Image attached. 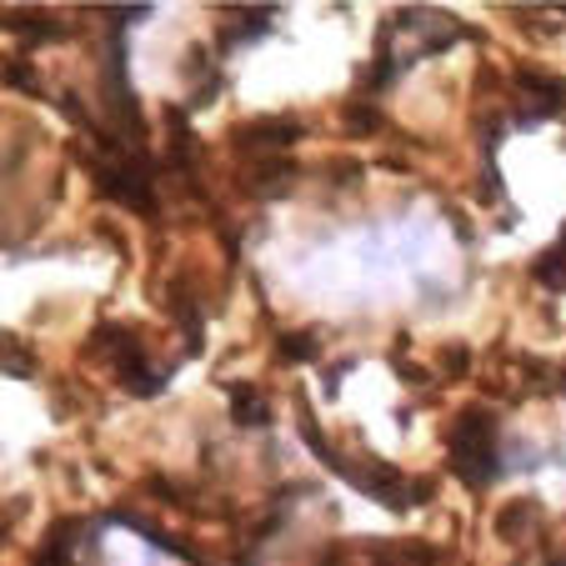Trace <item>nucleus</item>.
<instances>
[{"label": "nucleus", "mask_w": 566, "mask_h": 566, "mask_svg": "<svg viewBox=\"0 0 566 566\" xmlns=\"http://www.w3.org/2000/svg\"><path fill=\"white\" fill-rule=\"evenodd\" d=\"M296 136H301L296 120H256V126H241L247 146H286V140H296Z\"/></svg>", "instance_id": "nucleus-5"}, {"label": "nucleus", "mask_w": 566, "mask_h": 566, "mask_svg": "<svg viewBox=\"0 0 566 566\" xmlns=\"http://www.w3.org/2000/svg\"><path fill=\"white\" fill-rule=\"evenodd\" d=\"M522 106H516V126H542L566 106V86L552 75H522Z\"/></svg>", "instance_id": "nucleus-3"}, {"label": "nucleus", "mask_w": 566, "mask_h": 566, "mask_svg": "<svg viewBox=\"0 0 566 566\" xmlns=\"http://www.w3.org/2000/svg\"><path fill=\"white\" fill-rule=\"evenodd\" d=\"M447 447H451V471L467 481L471 492L492 486V481L506 471L502 447H496V421H492V411L467 407L457 421H451V441H447Z\"/></svg>", "instance_id": "nucleus-2"}, {"label": "nucleus", "mask_w": 566, "mask_h": 566, "mask_svg": "<svg viewBox=\"0 0 566 566\" xmlns=\"http://www.w3.org/2000/svg\"><path fill=\"white\" fill-rule=\"evenodd\" d=\"M301 437L311 441V451H316L326 467L336 471L342 481H352L361 496H371V502H381L386 512H411V506H421V502H431V486L427 481H411V476H401L396 467H386V461H346L342 451L332 447V441H321V431H316V417L311 411H301Z\"/></svg>", "instance_id": "nucleus-1"}, {"label": "nucleus", "mask_w": 566, "mask_h": 566, "mask_svg": "<svg viewBox=\"0 0 566 566\" xmlns=\"http://www.w3.org/2000/svg\"><path fill=\"white\" fill-rule=\"evenodd\" d=\"M532 276L542 281V286H552V291H566V231L546 247V256H536Z\"/></svg>", "instance_id": "nucleus-4"}, {"label": "nucleus", "mask_w": 566, "mask_h": 566, "mask_svg": "<svg viewBox=\"0 0 566 566\" xmlns=\"http://www.w3.org/2000/svg\"><path fill=\"white\" fill-rule=\"evenodd\" d=\"M231 401H235V421H241V427H271V411H266V401H261L256 391L231 386Z\"/></svg>", "instance_id": "nucleus-6"}]
</instances>
